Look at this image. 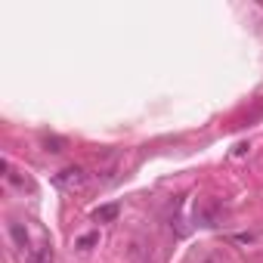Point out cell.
<instances>
[{"mask_svg": "<svg viewBox=\"0 0 263 263\" xmlns=\"http://www.w3.org/2000/svg\"><path fill=\"white\" fill-rule=\"evenodd\" d=\"M44 146H47V152H62V146H65V143H62L59 137H47V140H44Z\"/></svg>", "mask_w": 263, "mask_h": 263, "instance_id": "6", "label": "cell"}, {"mask_svg": "<svg viewBox=\"0 0 263 263\" xmlns=\"http://www.w3.org/2000/svg\"><path fill=\"white\" fill-rule=\"evenodd\" d=\"M53 260H56L53 245H41L37 251H31V254L25 257V263H53Z\"/></svg>", "mask_w": 263, "mask_h": 263, "instance_id": "4", "label": "cell"}, {"mask_svg": "<svg viewBox=\"0 0 263 263\" xmlns=\"http://www.w3.org/2000/svg\"><path fill=\"white\" fill-rule=\"evenodd\" d=\"M10 238H13V245L28 257L31 254V248H28V229H25V223H19V220H13L10 223Z\"/></svg>", "mask_w": 263, "mask_h": 263, "instance_id": "2", "label": "cell"}, {"mask_svg": "<svg viewBox=\"0 0 263 263\" xmlns=\"http://www.w3.org/2000/svg\"><path fill=\"white\" fill-rule=\"evenodd\" d=\"M118 214H121V208H118V204H102V208H96L90 217H93V223H115V220H118Z\"/></svg>", "mask_w": 263, "mask_h": 263, "instance_id": "3", "label": "cell"}, {"mask_svg": "<svg viewBox=\"0 0 263 263\" xmlns=\"http://www.w3.org/2000/svg\"><path fill=\"white\" fill-rule=\"evenodd\" d=\"M53 183H56L62 192H84L87 183H90V174H87L81 164H68V167H62V171L53 177Z\"/></svg>", "mask_w": 263, "mask_h": 263, "instance_id": "1", "label": "cell"}, {"mask_svg": "<svg viewBox=\"0 0 263 263\" xmlns=\"http://www.w3.org/2000/svg\"><path fill=\"white\" fill-rule=\"evenodd\" d=\"M96 241H99V232H87V235L78 238V248H93Z\"/></svg>", "mask_w": 263, "mask_h": 263, "instance_id": "5", "label": "cell"}]
</instances>
